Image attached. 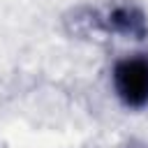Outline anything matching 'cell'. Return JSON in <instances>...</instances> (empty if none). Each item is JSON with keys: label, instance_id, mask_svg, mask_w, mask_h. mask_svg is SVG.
Returning a JSON list of instances; mask_svg holds the SVG:
<instances>
[{"label": "cell", "instance_id": "1", "mask_svg": "<svg viewBox=\"0 0 148 148\" xmlns=\"http://www.w3.org/2000/svg\"><path fill=\"white\" fill-rule=\"evenodd\" d=\"M113 90L127 109L148 106V53L120 58L111 72Z\"/></svg>", "mask_w": 148, "mask_h": 148}, {"label": "cell", "instance_id": "2", "mask_svg": "<svg viewBox=\"0 0 148 148\" xmlns=\"http://www.w3.org/2000/svg\"><path fill=\"white\" fill-rule=\"evenodd\" d=\"M106 28L118 35L134 37V39H143L148 35L146 14L136 5H116L106 14Z\"/></svg>", "mask_w": 148, "mask_h": 148}]
</instances>
